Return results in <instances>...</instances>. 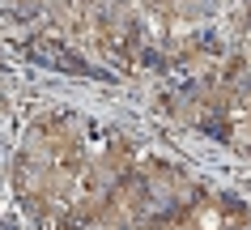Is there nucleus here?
<instances>
[{
	"instance_id": "nucleus-1",
	"label": "nucleus",
	"mask_w": 251,
	"mask_h": 230,
	"mask_svg": "<svg viewBox=\"0 0 251 230\" xmlns=\"http://www.w3.org/2000/svg\"><path fill=\"white\" fill-rule=\"evenodd\" d=\"M30 60L51 64V68H64V73H90V77H94V68L85 64V60H73V55H64V47H60V43H47V39L30 43Z\"/></svg>"
}]
</instances>
